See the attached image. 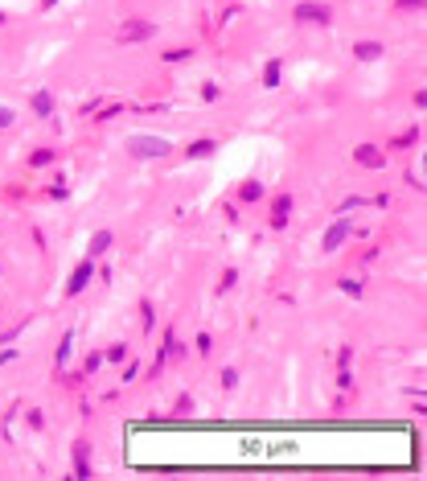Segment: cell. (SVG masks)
Wrapping results in <instances>:
<instances>
[{
  "instance_id": "obj_1",
  "label": "cell",
  "mask_w": 427,
  "mask_h": 481,
  "mask_svg": "<svg viewBox=\"0 0 427 481\" xmlns=\"http://www.w3.org/2000/svg\"><path fill=\"white\" fill-rule=\"evenodd\" d=\"M127 152L136 161H156V156L173 152V140L169 136H152V132H136V136H127Z\"/></svg>"
},
{
  "instance_id": "obj_2",
  "label": "cell",
  "mask_w": 427,
  "mask_h": 481,
  "mask_svg": "<svg viewBox=\"0 0 427 481\" xmlns=\"http://www.w3.org/2000/svg\"><path fill=\"white\" fill-rule=\"evenodd\" d=\"M292 16H296L300 25H333V8L321 4V0H300Z\"/></svg>"
},
{
  "instance_id": "obj_3",
  "label": "cell",
  "mask_w": 427,
  "mask_h": 481,
  "mask_svg": "<svg viewBox=\"0 0 427 481\" xmlns=\"http://www.w3.org/2000/svg\"><path fill=\"white\" fill-rule=\"evenodd\" d=\"M152 33H156V25H152V21H123L115 37H119V41L127 45V41H148Z\"/></svg>"
},
{
  "instance_id": "obj_4",
  "label": "cell",
  "mask_w": 427,
  "mask_h": 481,
  "mask_svg": "<svg viewBox=\"0 0 427 481\" xmlns=\"http://www.w3.org/2000/svg\"><path fill=\"white\" fill-rule=\"evenodd\" d=\"M292 206H296V198H292V193H276V202H271V231H284V226H288Z\"/></svg>"
},
{
  "instance_id": "obj_5",
  "label": "cell",
  "mask_w": 427,
  "mask_h": 481,
  "mask_svg": "<svg viewBox=\"0 0 427 481\" xmlns=\"http://www.w3.org/2000/svg\"><path fill=\"white\" fill-rule=\"evenodd\" d=\"M350 231H354V226H350V214H341V218H337V222H333V226L325 231L321 247H325V251H337V247H341V243L350 239Z\"/></svg>"
},
{
  "instance_id": "obj_6",
  "label": "cell",
  "mask_w": 427,
  "mask_h": 481,
  "mask_svg": "<svg viewBox=\"0 0 427 481\" xmlns=\"http://www.w3.org/2000/svg\"><path fill=\"white\" fill-rule=\"evenodd\" d=\"M90 280H95V259H82V263L74 268V276L66 280V296H78V292H82Z\"/></svg>"
},
{
  "instance_id": "obj_7",
  "label": "cell",
  "mask_w": 427,
  "mask_h": 481,
  "mask_svg": "<svg viewBox=\"0 0 427 481\" xmlns=\"http://www.w3.org/2000/svg\"><path fill=\"white\" fill-rule=\"evenodd\" d=\"M74 478H78V481L95 478V469H90V457H86V441H78V445H74Z\"/></svg>"
},
{
  "instance_id": "obj_8",
  "label": "cell",
  "mask_w": 427,
  "mask_h": 481,
  "mask_svg": "<svg viewBox=\"0 0 427 481\" xmlns=\"http://www.w3.org/2000/svg\"><path fill=\"white\" fill-rule=\"evenodd\" d=\"M354 161H358V165H366V169H382V165H387V156H382L374 144H362V148L354 152Z\"/></svg>"
},
{
  "instance_id": "obj_9",
  "label": "cell",
  "mask_w": 427,
  "mask_h": 481,
  "mask_svg": "<svg viewBox=\"0 0 427 481\" xmlns=\"http://www.w3.org/2000/svg\"><path fill=\"white\" fill-rule=\"evenodd\" d=\"M354 58L358 62H378L382 58V45L378 41H354Z\"/></svg>"
},
{
  "instance_id": "obj_10",
  "label": "cell",
  "mask_w": 427,
  "mask_h": 481,
  "mask_svg": "<svg viewBox=\"0 0 427 481\" xmlns=\"http://www.w3.org/2000/svg\"><path fill=\"white\" fill-rule=\"evenodd\" d=\"M337 288H341L345 296H354V301H366V284H362V280H354V276H341V280H337Z\"/></svg>"
},
{
  "instance_id": "obj_11",
  "label": "cell",
  "mask_w": 427,
  "mask_h": 481,
  "mask_svg": "<svg viewBox=\"0 0 427 481\" xmlns=\"http://www.w3.org/2000/svg\"><path fill=\"white\" fill-rule=\"evenodd\" d=\"M33 111H37L41 119H49V115H53V95H49V91H37V95H33Z\"/></svg>"
},
{
  "instance_id": "obj_12",
  "label": "cell",
  "mask_w": 427,
  "mask_h": 481,
  "mask_svg": "<svg viewBox=\"0 0 427 481\" xmlns=\"http://www.w3.org/2000/svg\"><path fill=\"white\" fill-rule=\"evenodd\" d=\"M107 247H111V231H95V235H90V247H86V251H90V259H99V255H103Z\"/></svg>"
},
{
  "instance_id": "obj_13",
  "label": "cell",
  "mask_w": 427,
  "mask_h": 481,
  "mask_svg": "<svg viewBox=\"0 0 427 481\" xmlns=\"http://www.w3.org/2000/svg\"><path fill=\"white\" fill-rule=\"evenodd\" d=\"M280 74H284V62L271 58V62L263 66V86H280Z\"/></svg>"
},
{
  "instance_id": "obj_14",
  "label": "cell",
  "mask_w": 427,
  "mask_h": 481,
  "mask_svg": "<svg viewBox=\"0 0 427 481\" xmlns=\"http://www.w3.org/2000/svg\"><path fill=\"white\" fill-rule=\"evenodd\" d=\"M267 189H263V181H247L243 189H239V202H259Z\"/></svg>"
},
{
  "instance_id": "obj_15",
  "label": "cell",
  "mask_w": 427,
  "mask_h": 481,
  "mask_svg": "<svg viewBox=\"0 0 427 481\" xmlns=\"http://www.w3.org/2000/svg\"><path fill=\"white\" fill-rule=\"evenodd\" d=\"M214 148H218V144H214V140H193V144H189V148H185V156H193V161H197V156H210V152H214Z\"/></svg>"
},
{
  "instance_id": "obj_16",
  "label": "cell",
  "mask_w": 427,
  "mask_h": 481,
  "mask_svg": "<svg viewBox=\"0 0 427 481\" xmlns=\"http://www.w3.org/2000/svg\"><path fill=\"white\" fill-rule=\"evenodd\" d=\"M411 144H419V128H407V132H403V136H399L391 148H411Z\"/></svg>"
},
{
  "instance_id": "obj_17",
  "label": "cell",
  "mask_w": 427,
  "mask_h": 481,
  "mask_svg": "<svg viewBox=\"0 0 427 481\" xmlns=\"http://www.w3.org/2000/svg\"><path fill=\"white\" fill-rule=\"evenodd\" d=\"M29 165H33V169H41V165H53V148H41V152H33V156H29Z\"/></svg>"
},
{
  "instance_id": "obj_18",
  "label": "cell",
  "mask_w": 427,
  "mask_h": 481,
  "mask_svg": "<svg viewBox=\"0 0 427 481\" xmlns=\"http://www.w3.org/2000/svg\"><path fill=\"white\" fill-rule=\"evenodd\" d=\"M107 362H127V342H115V346L107 350Z\"/></svg>"
},
{
  "instance_id": "obj_19",
  "label": "cell",
  "mask_w": 427,
  "mask_h": 481,
  "mask_svg": "<svg viewBox=\"0 0 427 481\" xmlns=\"http://www.w3.org/2000/svg\"><path fill=\"white\" fill-rule=\"evenodd\" d=\"M234 280H239V272H234V268H226V272H222V280H218V292H230V288H234Z\"/></svg>"
},
{
  "instance_id": "obj_20",
  "label": "cell",
  "mask_w": 427,
  "mask_h": 481,
  "mask_svg": "<svg viewBox=\"0 0 427 481\" xmlns=\"http://www.w3.org/2000/svg\"><path fill=\"white\" fill-rule=\"evenodd\" d=\"M70 346H74V333H66V338H62V346H58V366H66V358H70Z\"/></svg>"
},
{
  "instance_id": "obj_21",
  "label": "cell",
  "mask_w": 427,
  "mask_h": 481,
  "mask_svg": "<svg viewBox=\"0 0 427 481\" xmlns=\"http://www.w3.org/2000/svg\"><path fill=\"white\" fill-rule=\"evenodd\" d=\"M193 346H197V354L206 358V354L214 350V338H210V333H197V342H193Z\"/></svg>"
},
{
  "instance_id": "obj_22",
  "label": "cell",
  "mask_w": 427,
  "mask_h": 481,
  "mask_svg": "<svg viewBox=\"0 0 427 481\" xmlns=\"http://www.w3.org/2000/svg\"><path fill=\"white\" fill-rule=\"evenodd\" d=\"M189 54H193V49H185V45H181V49H164V62H185Z\"/></svg>"
},
{
  "instance_id": "obj_23",
  "label": "cell",
  "mask_w": 427,
  "mask_h": 481,
  "mask_svg": "<svg viewBox=\"0 0 427 481\" xmlns=\"http://www.w3.org/2000/svg\"><path fill=\"white\" fill-rule=\"evenodd\" d=\"M234 383H239V371H234V366H226V371H222V387H226V391H234Z\"/></svg>"
},
{
  "instance_id": "obj_24",
  "label": "cell",
  "mask_w": 427,
  "mask_h": 481,
  "mask_svg": "<svg viewBox=\"0 0 427 481\" xmlns=\"http://www.w3.org/2000/svg\"><path fill=\"white\" fill-rule=\"evenodd\" d=\"M395 8H399V12H419L424 0H395Z\"/></svg>"
},
{
  "instance_id": "obj_25",
  "label": "cell",
  "mask_w": 427,
  "mask_h": 481,
  "mask_svg": "<svg viewBox=\"0 0 427 481\" xmlns=\"http://www.w3.org/2000/svg\"><path fill=\"white\" fill-rule=\"evenodd\" d=\"M218 95H222V91H218V82H206V86H202V99H206V103H214Z\"/></svg>"
},
{
  "instance_id": "obj_26",
  "label": "cell",
  "mask_w": 427,
  "mask_h": 481,
  "mask_svg": "<svg viewBox=\"0 0 427 481\" xmlns=\"http://www.w3.org/2000/svg\"><path fill=\"white\" fill-rule=\"evenodd\" d=\"M140 313H144V333H148V329H152V321H156V313H152V305H148V301L140 305Z\"/></svg>"
},
{
  "instance_id": "obj_27",
  "label": "cell",
  "mask_w": 427,
  "mask_h": 481,
  "mask_svg": "<svg viewBox=\"0 0 427 481\" xmlns=\"http://www.w3.org/2000/svg\"><path fill=\"white\" fill-rule=\"evenodd\" d=\"M136 379H140V362H127L123 366V383H136Z\"/></svg>"
},
{
  "instance_id": "obj_28",
  "label": "cell",
  "mask_w": 427,
  "mask_h": 481,
  "mask_svg": "<svg viewBox=\"0 0 427 481\" xmlns=\"http://www.w3.org/2000/svg\"><path fill=\"white\" fill-rule=\"evenodd\" d=\"M189 412H193V399H189V395H181V399H177V416H189Z\"/></svg>"
},
{
  "instance_id": "obj_29",
  "label": "cell",
  "mask_w": 427,
  "mask_h": 481,
  "mask_svg": "<svg viewBox=\"0 0 427 481\" xmlns=\"http://www.w3.org/2000/svg\"><path fill=\"white\" fill-rule=\"evenodd\" d=\"M12 119H16V111L12 107H0V128H12Z\"/></svg>"
},
{
  "instance_id": "obj_30",
  "label": "cell",
  "mask_w": 427,
  "mask_h": 481,
  "mask_svg": "<svg viewBox=\"0 0 427 481\" xmlns=\"http://www.w3.org/2000/svg\"><path fill=\"white\" fill-rule=\"evenodd\" d=\"M99 366H103V354H90V358H86V375H95Z\"/></svg>"
},
{
  "instance_id": "obj_31",
  "label": "cell",
  "mask_w": 427,
  "mask_h": 481,
  "mask_svg": "<svg viewBox=\"0 0 427 481\" xmlns=\"http://www.w3.org/2000/svg\"><path fill=\"white\" fill-rule=\"evenodd\" d=\"M12 358H16V350H0V366H4V362H12Z\"/></svg>"
},
{
  "instance_id": "obj_32",
  "label": "cell",
  "mask_w": 427,
  "mask_h": 481,
  "mask_svg": "<svg viewBox=\"0 0 427 481\" xmlns=\"http://www.w3.org/2000/svg\"><path fill=\"white\" fill-rule=\"evenodd\" d=\"M53 4H58V0H41V8H53Z\"/></svg>"
}]
</instances>
